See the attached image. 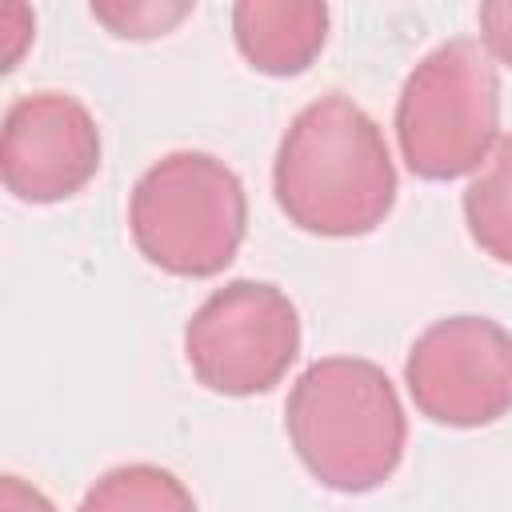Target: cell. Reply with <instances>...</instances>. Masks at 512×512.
Returning <instances> with one entry per match:
<instances>
[{
	"instance_id": "6da1fadb",
	"label": "cell",
	"mask_w": 512,
	"mask_h": 512,
	"mask_svg": "<svg viewBox=\"0 0 512 512\" xmlns=\"http://www.w3.org/2000/svg\"><path fill=\"white\" fill-rule=\"evenodd\" d=\"M272 196L300 232L328 240L376 232L396 204V164L380 124L344 92L304 104L276 144Z\"/></svg>"
},
{
	"instance_id": "7a4b0ae2",
	"label": "cell",
	"mask_w": 512,
	"mask_h": 512,
	"mask_svg": "<svg viewBox=\"0 0 512 512\" xmlns=\"http://www.w3.org/2000/svg\"><path fill=\"white\" fill-rule=\"evenodd\" d=\"M284 432L308 476L344 496L392 480L408 444L396 384L364 356L312 360L284 400Z\"/></svg>"
},
{
	"instance_id": "3957f363",
	"label": "cell",
	"mask_w": 512,
	"mask_h": 512,
	"mask_svg": "<svg viewBox=\"0 0 512 512\" xmlns=\"http://www.w3.org/2000/svg\"><path fill=\"white\" fill-rule=\"evenodd\" d=\"M128 232L140 256L180 280L220 276L248 232L240 176L212 152H168L128 196Z\"/></svg>"
},
{
	"instance_id": "277c9868",
	"label": "cell",
	"mask_w": 512,
	"mask_h": 512,
	"mask_svg": "<svg viewBox=\"0 0 512 512\" xmlns=\"http://www.w3.org/2000/svg\"><path fill=\"white\" fill-rule=\"evenodd\" d=\"M396 144L412 176H476L500 144V72L480 40L432 48L396 96Z\"/></svg>"
},
{
	"instance_id": "5b68a950",
	"label": "cell",
	"mask_w": 512,
	"mask_h": 512,
	"mask_svg": "<svg viewBox=\"0 0 512 512\" xmlns=\"http://www.w3.org/2000/svg\"><path fill=\"white\" fill-rule=\"evenodd\" d=\"M300 356V312L268 280H228L184 324V360L216 396L272 392Z\"/></svg>"
},
{
	"instance_id": "8992f818",
	"label": "cell",
	"mask_w": 512,
	"mask_h": 512,
	"mask_svg": "<svg viewBox=\"0 0 512 512\" xmlns=\"http://www.w3.org/2000/svg\"><path fill=\"white\" fill-rule=\"evenodd\" d=\"M404 384L432 424H496L512 412V332L488 316L432 320L408 348Z\"/></svg>"
},
{
	"instance_id": "52a82bcc",
	"label": "cell",
	"mask_w": 512,
	"mask_h": 512,
	"mask_svg": "<svg viewBox=\"0 0 512 512\" xmlns=\"http://www.w3.org/2000/svg\"><path fill=\"white\" fill-rule=\"evenodd\" d=\"M100 124L68 92H28L4 112L0 180L24 204H60L100 172Z\"/></svg>"
},
{
	"instance_id": "ba28073f",
	"label": "cell",
	"mask_w": 512,
	"mask_h": 512,
	"mask_svg": "<svg viewBox=\"0 0 512 512\" xmlns=\"http://www.w3.org/2000/svg\"><path fill=\"white\" fill-rule=\"evenodd\" d=\"M232 40L264 76H300L328 44V8L316 0H240Z\"/></svg>"
},
{
	"instance_id": "9c48e42d",
	"label": "cell",
	"mask_w": 512,
	"mask_h": 512,
	"mask_svg": "<svg viewBox=\"0 0 512 512\" xmlns=\"http://www.w3.org/2000/svg\"><path fill=\"white\" fill-rule=\"evenodd\" d=\"M464 228L488 260L512 268V136H500L484 168L468 180Z\"/></svg>"
},
{
	"instance_id": "30bf717a",
	"label": "cell",
	"mask_w": 512,
	"mask_h": 512,
	"mask_svg": "<svg viewBox=\"0 0 512 512\" xmlns=\"http://www.w3.org/2000/svg\"><path fill=\"white\" fill-rule=\"evenodd\" d=\"M76 512H200L188 484L160 464L108 468L80 500Z\"/></svg>"
},
{
	"instance_id": "8fae6325",
	"label": "cell",
	"mask_w": 512,
	"mask_h": 512,
	"mask_svg": "<svg viewBox=\"0 0 512 512\" xmlns=\"http://www.w3.org/2000/svg\"><path fill=\"white\" fill-rule=\"evenodd\" d=\"M196 4H164V0H120V4H92V20H100L120 40H156L168 36Z\"/></svg>"
},
{
	"instance_id": "7c38bea8",
	"label": "cell",
	"mask_w": 512,
	"mask_h": 512,
	"mask_svg": "<svg viewBox=\"0 0 512 512\" xmlns=\"http://www.w3.org/2000/svg\"><path fill=\"white\" fill-rule=\"evenodd\" d=\"M480 44H484V52L496 60V64H504V68H512V0H488V4H480Z\"/></svg>"
},
{
	"instance_id": "4fadbf2b",
	"label": "cell",
	"mask_w": 512,
	"mask_h": 512,
	"mask_svg": "<svg viewBox=\"0 0 512 512\" xmlns=\"http://www.w3.org/2000/svg\"><path fill=\"white\" fill-rule=\"evenodd\" d=\"M0 36H4V68L12 72L20 64L24 48L36 36V16L24 4H4V12H0Z\"/></svg>"
},
{
	"instance_id": "5bb4252c",
	"label": "cell",
	"mask_w": 512,
	"mask_h": 512,
	"mask_svg": "<svg viewBox=\"0 0 512 512\" xmlns=\"http://www.w3.org/2000/svg\"><path fill=\"white\" fill-rule=\"evenodd\" d=\"M0 512H56V504L28 480L20 476H4L0 480Z\"/></svg>"
}]
</instances>
